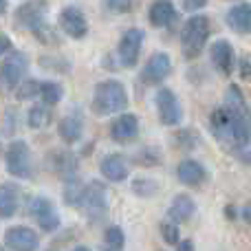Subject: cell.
<instances>
[{"label": "cell", "mask_w": 251, "mask_h": 251, "mask_svg": "<svg viewBox=\"0 0 251 251\" xmlns=\"http://www.w3.org/2000/svg\"><path fill=\"white\" fill-rule=\"evenodd\" d=\"M26 214L38 223L42 231H55L60 227V216H57L55 205L44 196H31L26 201Z\"/></svg>", "instance_id": "cell-6"}, {"label": "cell", "mask_w": 251, "mask_h": 251, "mask_svg": "<svg viewBox=\"0 0 251 251\" xmlns=\"http://www.w3.org/2000/svg\"><path fill=\"white\" fill-rule=\"evenodd\" d=\"M82 209L93 223H100L108 214V190L104 183L93 181L86 185V194H84Z\"/></svg>", "instance_id": "cell-5"}, {"label": "cell", "mask_w": 251, "mask_h": 251, "mask_svg": "<svg viewBox=\"0 0 251 251\" xmlns=\"http://www.w3.org/2000/svg\"><path fill=\"white\" fill-rule=\"evenodd\" d=\"M100 170H101V174H104L106 181L122 183V181L128 178V174H130V163L124 154H108V156L101 159Z\"/></svg>", "instance_id": "cell-15"}, {"label": "cell", "mask_w": 251, "mask_h": 251, "mask_svg": "<svg viewBox=\"0 0 251 251\" xmlns=\"http://www.w3.org/2000/svg\"><path fill=\"white\" fill-rule=\"evenodd\" d=\"M161 236H163V240L168 245H176L178 240H181V234H178V225L172 221H163L161 223Z\"/></svg>", "instance_id": "cell-30"}, {"label": "cell", "mask_w": 251, "mask_h": 251, "mask_svg": "<svg viewBox=\"0 0 251 251\" xmlns=\"http://www.w3.org/2000/svg\"><path fill=\"white\" fill-rule=\"evenodd\" d=\"M243 77L251 82V60H243Z\"/></svg>", "instance_id": "cell-35"}, {"label": "cell", "mask_w": 251, "mask_h": 251, "mask_svg": "<svg viewBox=\"0 0 251 251\" xmlns=\"http://www.w3.org/2000/svg\"><path fill=\"white\" fill-rule=\"evenodd\" d=\"M9 49H11V40H9L7 33L0 31V55H2V53H9Z\"/></svg>", "instance_id": "cell-33"}, {"label": "cell", "mask_w": 251, "mask_h": 251, "mask_svg": "<svg viewBox=\"0 0 251 251\" xmlns=\"http://www.w3.org/2000/svg\"><path fill=\"white\" fill-rule=\"evenodd\" d=\"M64 181H66V185H64V201L71 205V207H82L84 194H86V185H84L77 176L64 178Z\"/></svg>", "instance_id": "cell-25"}, {"label": "cell", "mask_w": 251, "mask_h": 251, "mask_svg": "<svg viewBox=\"0 0 251 251\" xmlns=\"http://www.w3.org/2000/svg\"><path fill=\"white\" fill-rule=\"evenodd\" d=\"M40 97H42V101L47 106H55L64 97V88L55 82H44L40 84Z\"/></svg>", "instance_id": "cell-26"}, {"label": "cell", "mask_w": 251, "mask_h": 251, "mask_svg": "<svg viewBox=\"0 0 251 251\" xmlns=\"http://www.w3.org/2000/svg\"><path fill=\"white\" fill-rule=\"evenodd\" d=\"M29 69V57L25 51H9L4 62L0 64V84L7 88H16L25 79Z\"/></svg>", "instance_id": "cell-7"}, {"label": "cell", "mask_w": 251, "mask_h": 251, "mask_svg": "<svg viewBox=\"0 0 251 251\" xmlns=\"http://www.w3.org/2000/svg\"><path fill=\"white\" fill-rule=\"evenodd\" d=\"M176 18H178V13L170 0H156V2H152L150 11H148V20H150V25L156 26V29L170 26L172 22H176Z\"/></svg>", "instance_id": "cell-17"}, {"label": "cell", "mask_w": 251, "mask_h": 251, "mask_svg": "<svg viewBox=\"0 0 251 251\" xmlns=\"http://www.w3.org/2000/svg\"><path fill=\"white\" fill-rule=\"evenodd\" d=\"M243 218L251 225V207H245V209H243Z\"/></svg>", "instance_id": "cell-36"}, {"label": "cell", "mask_w": 251, "mask_h": 251, "mask_svg": "<svg viewBox=\"0 0 251 251\" xmlns=\"http://www.w3.org/2000/svg\"><path fill=\"white\" fill-rule=\"evenodd\" d=\"M227 26L234 33H249L251 31V2H240L227 11Z\"/></svg>", "instance_id": "cell-18"}, {"label": "cell", "mask_w": 251, "mask_h": 251, "mask_svg": "<svg viewBox=\"0 0 251 251\" xmlns=\"http://www.w3.org/2000/svg\"><path fill=\"white\" fill-rule=\"evenodd\" d=\"M207 4V0H183V9L185 11H199Z\"/></svg>", "instance_id": "cell-32"}, {"label": "cell", "mask_w": 251, "mask_h": 251, "mask_svg": "<svg viewBox=\"0 0 251 251\" xmlns=\"http://www.w3.org/2000/svg\"><path fill=\"white\" fill-rule=\"evenodd\" d=\"M209 18L207 16H192L190 20L185 22L181 33V51L187 60H196V57L203 53V47L207 44L209 38Z\"/></svg>", "instance_id": "cell-3"}, {"label": "cell", "mask_w": 251, "mask_h": 251, "mask_svg": "<svg viewBox=\"0 0 251 251\" xmlns=\"http://www.w3.org/2000/svg\"><path fill=\"white\" fill-rule=\"evenodd\" d=\"M172 73V60H170L168 53H152L150 60L146 62L141 71V82L148 84V86H156L161 84L168 75Z\"/></svg>", "instance_id": "cell-11"}, {"label": "cell", "mask_w": 251, "mask_h": 251, "mask_svg": "<svg viewBox=\"0 0 251 251\" xmlns=\"http://www.w3.org/2000/svg\"><path fill=\"white\" fill-rule=\"evenodd\" d=\"M108 251H122V249H108Z\"/></svg>", "instance_id": "cell-38"}, {"label": "cell", "mask_w": 251, "mask_h": 251, "mask_svg": "<svg viewBox=\"0 0 251 251\" xmlns=\"http://www.w3.org/2000/svg\"><path fill=\"white\" fill-rule=\"evenodd\" d=\"M57 132H60V139L69 146L77 143L82 139V132H84V119L79 117V113H71L66 115L64 119L57 126Z\"/></svg>", "instance_id": "cell-21"}, {"label": "cell", "mask_w": 251, "mask_h": 251, "mask_svg": "<svg viewBox=\"0 0 251 251\" xmlns=\"http://www.w3.org/2000/svg\"><path fill=\"white\" fill-rule=\"evenodd\" d=\"M40 95V84L35 82V79H22L20 84L16 86V97L18 100H33V97H38Z\"/></svg>", "instance_id": "cell-29"}, {"label": "cell", "mask_w": 251, "mask_h": 251, "mask_svg": "<svg viewBox=\"0 0 251 251\" xmlns=\"http://www.w3.org/2000/svg\"><path fill=\"white\" fill-rule=\"evenodd\" d=\"M128 106V93H126V86L117 79H106V82H100L93 91V101L91 108L95 115L100 117H108V115L122 113V110Z\"/></svg>", "instance_id": "cell-2"}, {"label": "cell", "mask_w": 251, "mask_h": 251, "mask_svg": "<svg viewBox=\"0 0 251 251\" xmlns=\"http://www.w3.org/2000/svg\"><path fill=\"white\" fill-rule=\"evenodd\" d=\"M176 247H178V251H194V243H192V240H178Z\"/></svg>", "instance_id": "cell-34"}, {"label": "cell", "mask_w": 251, "mask_h": 251, "mask_svg": "<svg viewBox=\"0 0 251 251\" xmlns=\"http://www.w3.org/2000/svg\"><path fill=\"white\" fill-rule=\"evenodd\" d=\"M104 4L110 13H126L132 7V0H104Z\"/></svg>", "instance_id": "cell-31"}, {"label": "cell", "mask_w": 251, "mask_h": 251, "mask_svg": "<svg viewBox=\"0 0 251 251\" xmlns=\"http://www.w3.org/2000/svg\"><path fill=\"white\" fill-rule=\"evenodd\" d=\"M137 134H139V117L132 113L119 115V117L113 122V126H110V137H113L117 143L134 141Z\"/></svg>", "instance_id": "cell-14"}, {"label": "cell", "mask_w": 251, "mask_h": 251, "mask_svg": "<svg viewBox=\"0 0 251 251\" xmlns=\"http://www.w3.org/2000/svg\"><path fill=\"white\" fill-rule=\"evenodd\" d=\"M176 176H178V181H181L183 185L199 187L201 183L205 181L207 172H205V168L199 163V161H194V159H185V161H181V163H178V168H176Z\"/></svg>", "instance_id": "cell-19"}, {"label": "cell", "mask_w": 251, "mask_h": 251, "mask_svg": "<svg viewBox=\"0 0 251 251\" xmlns=\"http://www.w3.org/2000/svg\"><path fill=\"white\" fill-rule=\"evenodd\" d=\"M57 25L73 40H82L84 35L88 33V20H86V16H84V11H79L77 7L62 9L60 16H57Z\"/></svg>", "instance_id": "cell-12"}, {"label": "cell", "mask_w": 251, "mask_h": 251, "mask_svg": "<svg viewBox=\"0 0 251 251\" xmlns=\"http://www.w3.org/2000/svg\"><path fill=\"white\" fill-rule=\"evenodd\" d=\"M51 168L53 172H57L60 176L71 178V176H77V159L75 154L66 150H57L51 154Z\"/></svg>", "instance_id": "cell-23"}, {"label": "cell", "mask_w": 251, "mask_h": 251, "mask_svg": "<svg viewBox=\"0 0 251 251\" xmlns=\"http://www.w3.org/2000/svg\"><path fill=\"white\" fill-rule=\"evenodd\" d=\"M20 207V187L16 183L0 185V218H11Z\"/></svg>", "instance_id": "cell-22"}, {"label": "cell", "mask_w": 251, "mask_h": 251, "mask_svg": "<svg viewBox=\"0 0 251 251\" xmlns=\"http://www.w3.org/2000/svg\"><path fill=\"white\" fill-rule=\"evenodd\" d=\"M154 104H156V113L163 126H178L183 119V108L178 97L174 95V91L170 88H159V93L154 95Z\"/></svg>", "instance_id": "cell-9"}, {"label": "cell", "mask_w": 251, "mask_h": 251, "mask_svg": "<svg viewBox=\"0 0 251 251\" xmlns=\"http://www.w3.org/2000/svg\"><path fill=\"white\" fill-rule=\"evenodd\" d=\"M44 16H47V2H42V0H29V2L20 4L16 9L13 22H16L18 29H29L35 33L40 26H44Z\"/></svg>", "instance_id": "cell-10"}, {"label": "cell", "mask_w": 251, "mask_h": 251, "mask_svg": "<svg viewBox=\"0 0 251 251\" xmlns=\"http://www.w3.org/2000/svg\"><path fill=\"white\" fill-rule=\"evenodd\" d=\"M4 245L11 251H38L40 238L31 227L18 225V227H9L4 231Z\"/></svg>", "instance_id": "cell-13"}, {"label": "cell", "mask_w": 251, "mask_h": 251, "mask_svg": "<svg viewBox=\"0 0 251 251\" xmlns=\"http://www.w3.org/2000/svg\"><path fill=\"white\" fill-rule=\"evenodd\" d=\"M143 40H146V33H143L141 29H128L122 35L119 47H117V57L124 69H132V66L137 64L139 55H141Z\"/></svg>", "instance_id": "cell-8"}, {"label": "cell", "mask_w": 251, "mask_h": 251, "mask_svg": "<svg viewBox=\"0 0 251 251\" xmlns=\"http://www.w3.org/2000/svg\"><path fill=\"white\" fill-rule=\"evenodd\" d=\"M214 137L231 150H243L251 141V115L245 104V97L236 84L227 88L225 104L216 108L209 119Z\"/></svg>", "instance_id": "cell-1"}, {"label": "cell", "mask_w": 251, "mask_h": 251, "mask_svg": "<svg viewBox=\"0 0 251 251\" xmlns=\"http://www.w3.org/2000/svg\"><path fill=\"white\" fill-rule=\"evenodd\" d=\"M4 163H7V172L16 178H33V154L26 141L16 139L9 143L7 154H4Z\"/></svg>", "instance_id": "cell-4"}, {"label": "cell", "mask_w": 251, "mask_h": 251, "mask_svg": "<svg viewBox=\"0 0 251 251\" xmlns=\"http://www.w3.org/2000/svg\"><path fill=\"white\" fill-rule=\"evenodd\" d=\"M0 251H4V249H0Z\"/></svg>", "instance_id": "cell-39"}, {"label": "cell", "mask_w": 251, "mask_h": 251, "mask_svg": "<svg viewBox=\"0 0 251 251\" xmlns=\"http://www.w3.org/2000/svg\"><path fill=\"white\" fill-rule=\"evenodd\" d=\"M130 190H132V194L141 196V199H150V196L159 194V185H156V181H152V178H134Z\"/></svg>", "instance_id": "cell-27"}, {"label": "cell", "mask_w": 251, "mask_h": 251, "mask_svg": "<svg viewBox=\"0 0 251 251\" xmlns=\"http://www.w3.org/2000/svg\"><path fill=\"white\" fill-rule=\"evenodd\" d=\"M73 251H91V249H88V247H75Z\"/></svg>", "instance_id": "cell-37"}, {"label": "cell", "mask_w": 251, "mask_h": 251, "mask_svg": "<svg viewBox=\"0 0 251 251\" xmlns=\"http://www.w3.org/2000/svg\"><path fill=\"white\" fill-rule=\"evenodd\" d=\"M209 55H212L214 66H216L223 75H231L234 64H236V55H234V49H231V44L227 42V40H218V42H214Z\"/></svg>", "instance_id": "cell-16"}, {"label": "cell", "mask_w": 251, "mask_h": 251, "mask_svg": "<svg viewBox=\"0 0 251 251\" xmlns=\"http://www.w3.org/2000/svg\"><path fill=\"white\" fill-rule=\"evenodd\" d=\"M51 119H53L51 106H47L44 101H42V104L31 106L29 113H26V124H29L33 130H42V128H47V126L51 124Z\"/></svg>", "instance_id": "cell-24"}, {"label": "cell", "mask_w": 251, "mask_h": 251, "mask_svg": "<svg viewBox=\"0 0 251 251\" xmlns=\"http://www.w3.org/2000/svg\"><path fill=\"white\" fill-rule=\"evenodd\" d=\"M104 240H106V245H108V249H122L126 245V234L122 227L110 225L108 229L104 231Z\"/></svg>", "instance_id": "cell-28"}, {"label": "cell", "mask_w": 251, "mask_h": 251, "mask_svg": "<svg viewBox=\"0 0 251 251\" xmlns=\"http://www.w3.org/2000/svg\"><path fill=\"white\" fill-rule=\"evenodd\" d=\"M194 212H196V203L192 201V196L178 194V196H174L165 221H172V223H176V225H181V223L190 221V218L194 216Z\"/></svg>", "instance_id": "cell-20"}]
</instances>
